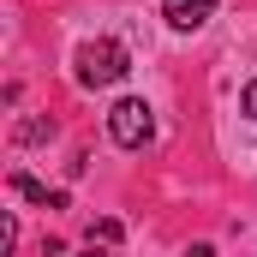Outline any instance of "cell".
<instances>
[{"instance_id": "6da1fadb", "label": "cell", "mask_w": 257, "mask_h": 257, "mask_svg": "<svg viewBox=\"0 0 257 257\" xmlns=\"http://www.w3.org/2000/svg\"><path fill=\"white\" fill-rule=\"evenodd\" d=\"M120 78H126V48H120L114 36L78 48V84H84V90H108V84H120Z\"/></svg>"}, {"instance_id": "7a4b0ae2", "label": "cell", "mask_w": 257, "mask_h": 257, "mask_svg": "<svg viewBox=\"0 0 257 257\" xmlns=\"http://www.w3.org/2000/svg\"><path fill=\"white\" fill-rule=\"evenodd\" d=\"M108 138H114L120 150H144V144L156 138V114H150V102H138V96L114 102V108H108Z\"/></svg>"}, {"instance_id": "3957f363", "label": "cell", "mask_w": 257, "mask_h": 257, "mask_svg": "<svg viewBox=\"0 0 257 257\" xmlns=\"http://www.w3.org/2000/svg\"><path fill=\"white\" fill-rule=\"evenodd\" d=\"M209 12H215V0H162V18H168L174 30H197V24H209Z\"/></svg>"}, {"instance_id": "277c9868", "label": "cell", "mask_w": 257, "mask_h": 257, "mask_svg": "<svg viewBox=\"0 0 257 257\" xmlns=\"http://www.w3.org/2000/svg\"><path fill=\"white\" fill-rule=\"evenodd\" d=\"M12 192L30 197V203H48V209H66V192H48L42 180H30V174H12Z\"/></svg>"}, {"instance_id": "5b68a950", "label": "cell", "mask_w": 257, "mask_h": 257, "mask_svg": "<svg viewBox=\"0 0 257 257\" xmlns=\"http://www.w3.org/2000/svg\"><path fill=\"white\" fill-rule=\"evenodd\" d=\"M96 239L114 245V239H120V221H90V245H96Z\"/></svg>"}, {"instance_id": "8992f818", "label": "cell", "mask_w": 257, "mask_h": 257, "mask_svg": "<svg viewBox=\"0 0 257 257\" xmlns=\"http://www.w3.org/2000/svg\"><path fill=\"white\" fill-rule=\"evenodd\" d=\"M18 138H24V144H36V138H48V120H24V126H18Z\"/></svg>"}, {"instance_id": "52a82bcc", "label": "cell", "mask_w": 257, "mask_h": 257, "mask_svg": "<svg viewBox=\"0 0 257 257\" xmlns=\"http://www.w3.org/2000/svg\"><path fill=\"white\" fill-rule=\"evenodd\" d=\"M245 114H251V120H257V78H251V84H245Z\"/></svg>"}, {"instance_id": "ba28073f", "label": "cell", "mask_w": 257, "mask_h": 257, "mask_svg": "<svg viewBox=\"0 0 257 257\" xmlns=\"http://www.w3.org/2000/svg\"><path fill=\"white\" fill-rule=\"evenodd\" d=\"M78 257H102V251H96V245H90V251H78Z\"/></svg>"}]
</instances>
